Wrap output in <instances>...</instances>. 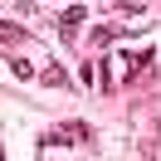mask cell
<instances>
[{
  "mask_svg": "<svg viewBox=\"0 0 161 161\" xmlns=\"http://www.w3.org/2000/svg\"><path fill=\"white\" fill-rule=\"evenodd\" d=\"M83 142H93L88 122H69V127H54L49 137L39 142V151H49V147H83Z\"/></svg>",
  "mask_w": 161,
  "mask_h": 161,
  "instance_id": "cell-1",
  "label": "cell"
},
{
  "mask_svg": "<svg viewBox=\"0 0 161 161\" xmlns=\"http://www.w3.org/2000/svg\"><path fill=\"white\" fill-rule=\"evenodd\" d=\"M147 64H151V49H142V54H122V59H117V83L142 78V73H147Z\"/></svg>",
  "mask_w": 161,
  "mask_h": 161,
  "instance_id": "cell-2",
  "label": "cell"
},
{
  "mask_svg": "<svg viewBox=\"0 0 161 161\" xmlns=\"http://www.w3.org/2000/svg\"><path fill=\"white\" fill-rule=\"evenodd\" d=\"M83 20H88V10H83V5H69V10L59 15V34H64V39H73V34L83 30Z\"/></svg>",
  "mask_w": 161,
  "mask_h": 161,
  "instance_id": "cell-3",
  "label": "cell"
},
{
  "mask_svg": "<svg viewBox=\"0 0 161 161\" xmlns=\"http://www.w3.org/2000/svg\"><path fill=\"white\" fill-rule=\"evenodd\" d=\"M20 44H25V30H15V25H5V20H0V49H20Z\"/></svg>",
  "mask_w": 161,
  "mask_h": 161,
  "instance_id": "cell-4",
  "label": "cell"
},
{
  "mask_svg": "<svg viewBox=\"0 0 161 161\" xmlns=\"http://www.w3.org/2000/svg\"><path fill=\"white\" fill-rule=\"evenodd\" d=\"M39 83H49V88H64V83H69V73L54 64V69H44V73H39Z\"/></svg>",
  "mask_w": 161,
  "mask_h": 161,
  "instance_id": "cell-5",
  "label": "cell"
}]
</instances>
